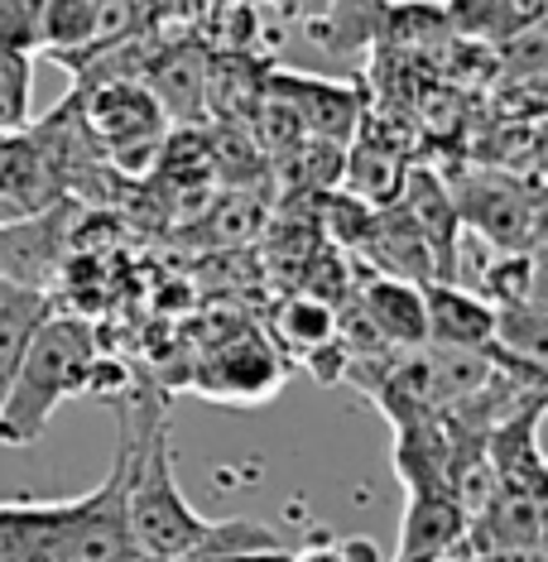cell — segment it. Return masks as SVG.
I'll return each instance as SVG.
<instances>
[{
  "label": "cell",
  "mask_w": 548,
  "mask_h": 562,
  "mask_svg": "<svg viewBox=\"0 0 548 562\" xmlns=\"http://www.w3.org/2000/svg\"><path fill=\"white\" fill-rule=\"evenodd\" d=\"M121 452H125V524L145 562H183L250 548H284L275 529L255 519H208L188 505L174 476L169 414L155 390H135L121 408Z\"/></svg>",
  "instance_id": "1"
},
{
  "label": "cell",
  "mask_w": 548,
  "mask_h": 562,
  "mask_svg": "<svg viewBox=\"0 0 548 562\" xmlns=\"http://www.w3.org/2000/svg\"><path fill=\"white\" fill-rule=\"evenodd\" d=\"M97 370V337L82 317L48 313L34 327L30 347L20 356V370L0 400V447H30L44 438L48 418L63 400L87 394V380Z\"/></svg>",
  "instance_id": "2"
},
{
  "label": "cell",
  "mask_w": 548,
  "mask_h": 562,
  "mask_svg": "<svg viewBox=\"0 0 548 562\" xmlns=\"http://www.w3.org/2000/svg\"><path fill=\"white\" fill-rule=\"evenodd\" d=\"M284 351L275 347V337L265 331H232V337L212 341L202 347L198 356V370H193V390L212 404H265L284 390Z\"/></svg>",
  "instance_id": "3"
},
{
  "label": "cell",
  "mask_w": 548,
  "mask_h": 562,
  "mask_svg": "<svg viewBox=\"0 0 548 562\" xmlns=\"http://www.w3.org/2000/svg\"><path fill=\"white\" fill-rule=\"evenodd\" d=\"M54 562H145L125 524V452L116 442V462L107 481L87 495H72L63 515Z\"/></svg>",
  "instance_id": "4"
},
{
  "label": "cell",
  "mask_w": 548,
  "mask_h": 562,
  "mask_svg": "<svg viewBox=\"0 0 548 562\" xmlns=\"http://www.w3.org/2000/svg\"><path fill=\"white\" fill-rule=\"evenodd\" d=\"M82 125L92 131L101 145L116 159L125 155H155L169 139V116L145 87V78H111L92 82V92L82 101Z\"/></svg>",
  "instance_id": "5"
},
{
  "label": "cell",
  "mask_w": 548,
  "mask_h": 562,
  "mask_svg": "<svg viewBox=\"0 0 548 562\" xmlns=\"http://www.w3.org/2000/svg\"><path fill=\"white\" fill-rule=\"evenodd\" d=\"M457 222L471 226L495 250H534L539 246V193L519 188L515 178L477 173L452 193Z\"/></svg>",
  "instance_id": "6"
},
{
  "label": "cell",
  "mask_w": 548,
  "mask_h": 562,
  "mask_svg": "<svg viewBox=\"0 0 548 562\" xmlns=\"http://www.w3.org/2000/svg\"><path fill=\"white\" fill-rule=\"evenodd\" d=\"M467 515L448 491H404V519H400V548L394 562H433V558H462Z\"/></svg>",
  "instance_id": "7"
},
{
  "label": "cell",
  "mask_w": 548,
  "mask_h": 562,
  "mask_svg": "<svg viewBox=\"0 0 548 562\" xmlns=\"http://www.w3.org/2000/svg\"><path fill=\"white\" fill-rule=\"evenodd\" d=\"M265 87L299 116L303 135L333 139L337 145V139H351L361 131V101H356V92H347V87L313 82V78H303V72H275V78H265Z\"/></svg>",
  "instance_id": "8"
},
{
  "label": "cell",
  "mask_w": 548,
  "mask_h": 562,
  "mask_svg": "<svg viewBox=\"0 0 548 562\" xmlns=\"http://www.w3.org/2000/svg\"><path fill=\"white\" fill-rule=\"evenodd\" d=\"M361 317H366V327L394 351H424L428 347L424 284H414V279L371 274L361 284Z\"/></svg>",
  "instance_id": "9"
},
{
  "label": "cell",
  "mask_w": 548,
  "mask_h": 562,
  "mask_svg": "<svg viewBox=\"0 0 548 562\" xmlns=\"http://www.w3.org/2000/svg\"><path fill=\"white\" fill-rule=\"evenodd\" d=\"M539 414H544V400L529 394V404L510 408V418H501V428L487 438V457H491V471H495V481H501V491L544 495L548 471H544V452H539Z\"/></svg>",
  "instance_id": "10"
},
{
  "label": "cell",
  "mask_w": 548,
  "mask_h": 562,
  "mask_svg": "<svg viewBox=\"0 0 548 562\" xmlns=\"http://www.w3.org/2000/svg\"><path fill=\"white\" fill-rule=\"evenodd\" d=\"M424 317L433 347L487 351L495 341V308L481 293L452 284V279H428L424 284Z\"/></svg>",
  "instance_id": "11"
},
{
  "label": "cell",
  "mask_w": 548,
  "mask_h": 562,
  "mask_svg": "<svg viewBox=\"0 0 548 562\" xmlns=\"http://www.w3.org/2000/svg\"><path fill=\"white\" fill-rule=\"evenodd\" d=\"M139 78L155 92L164 116L198 121L202 111H208V48H198V44L155 48Z\"/></svg>",
  "instance_id": "12"
},
{
  "label": "cell",
  "mask_w": 548,
  "mask_h": 562,
  "mask_svg": "<svg viewBox=\"0 0 548 562\" xmlns=\"http://www.w3.org/2000/svg\"><path fill=\"white\" fill-rule=\"evenodd\" d=\"M68 501L0 505V562H54Z\"/></svg>",
  "instance_id": "13"
},
{
  "label": "cell",
  "mask_w": 548,
  "mask_h": 562,
  "mask_svg": "<svg viewBox=\"0 0 548 562\" xmlns=\"http://www.w3.org/2000/svg\"><path fill=\"white\" fill-rule=\"evenodd\" d=\"M44 317H48V299L40 289L15 284V279L0 274V400H5L10 380L20 370V356Z\"/></svg>",
  "instance_id": "14"
},
{
  "label": "cell",
  "mask_w": 548,
  "mask_h": 562,
  "mask_svg": "<svg viewBox=\"0 0 548 562\" xmlns=\"http://www.w3.org/2000/svg\"><path fill=\"white\" fill-rule=\"evenodd\" d=\"M342 337V317L327 299H317V293H294L289 303H279L275 313V347L289 351V356H313L317 347H327V341Z\"/></svg>",
  "instance_id": "15"
},
{
  "label": "cell",
  "mask_w": 548,
  "mask_h": 562,
  "mask_svg": "<svg viewBox=\"0 0 548 562\" xmlns=\"http://www.w3.org/2000/svg\"><path fill=\"white\" fill-rule=\"evenodd\" d=\"M347 178H351V198L366 207H394L404 188V149L376 145V139H356V149L347 155Z\"/></svg>",
  "instance_id": "16"
},
{
  "label": "cell",
  "mask_w": 548,
  "mask_h": 562,
  "mask_svg": "<svg viewBox=\"0 0 548 562\" xmlns=\"http://www.w3.org/2000/svg\"><path fill=\"white\" fill-rule=\"evenodd\" d=\"M92 15H97V0H40L34 40H40L54 58L78 54V48L92 40Z\"/></svg>",
  "instance_id": "17"
},
{
  "label": "cell",
  "mask_w": 548,
  "mask_h": 562,
  "mask_svg": "<svg viewBox=\"0 0 548 562\" xmlns=\"http://www.w3.org/2000/svg\"><path fill=\"white\" fill-rule=\"evenodd\" d=\"M30 106H34L30 48H0V135L30 131Z\"/></svg>",
  "instance_id": "18"
},
{
  "label": "cell",
  "mask_w": 548,
  "mask_h": 562,
  "mask_svg": "<svg viewBox=\"0 0 548 562\" xmlns=\"http://www.w3.org/2000/svg\"><path fill=\"white\" fill-rule=\"evenodd\" d=\"M534 279H539V270H534V250H501V260L487 270V293H491V308H510V303H529L534 299Z\"/></svg>",
  "instance_id": "19"
},
{
  "label": "cell",
  "mask_w": 548,
  "mask_h": 562,
  "mask_svg": "<svg viewBox=\"0 0 548 562\" xmlns=\"http://www.w3.org/2000/svg\"><path fill=\"white\" fill-rule=\"evenodd\" d=\"M443 20L471 44H505V0H448Z\"/></svg>",
  "instance_id": "20"
},
{
  "label": "cell",
  "mask_w": 548,
  "mask_h": 562,
  "mask_svg": "<svg viewBox=\"0 0 548 562\" xmlns=\"http://www.w3.org/2000/svg\"><path fill=\"white\" fill-rule=\"evenodd\" d=\"M212 226H216V232H226L222 240H246L260 222H255V212H250V198H246V193H232V198L222 202V207H216Z\"/></svg>",
  "instance_id": "21"
},
{
  "label": "cell",
  "mask_w": 548,
  "mask_h": 562,
  "mask_svg": "<svg viewBox=\"0 0 548 562\" xmlns=\"http://www.w3.org/2000/svg\"><path fill=\"white\" fill-rule=\"evenodd\" d=\"M544 10H548V0H505V40H515V34H525V30H539Z\"/></svg>",
  "instance_id": "22"
},
{
  "label": "cell",
  "mask_w": 548,
  "mask_h": 562,
  "mask_svg": "<svg viewBox=\"0 0 548 562\" xmlns=\"http://www.w3.org/2000/svg\"><path fill=\"white\" fill-rule=\"evenodd\" d=\"M462 562H548V558L544 543H529V548H481V553H467Z\"/></svg>",
  "instance_id": "23"
},
{
  "label": "cell",
  "mask_w": 548,
  "mask_h": 562,
  "mask_svg": "<svg viewBox=\"0 0 548 562\" xmlns=\"http://www.w3.org/2000/svg\"><path fill=\"white\" fill-rule=\"evenodd\" d=\"M337 553L347 562H385V553L376 548V539H366V533H351V539H337Z\"/></svg>",
  "instance_id": "24"
},
{
  "label": "cell",
  "mask_w": 548,
  "mask_h": 562,
  "mask_svg": "<svg viewBox=\"0 0 548 562\" xmlns=\"http://www.w3.org/2000/svg\"><path fill=\"white\" fill-rule=\"evenodd\" d=\"M183 562H289V548H250V553H216V558H183Z\"/></svg>",
  "instance_id": "25"
},
{
  "label": "cell",
  "mask_w": 548,
  "mask_h": 562,
  "mask_svg": "<svg viewBox=\"0 0 548 562\" xmlns=\"http://www.w3.org/2000/svg\"><path fill=\"white\" fill-rule=\"evenodd\" d=\"M289 562H347V558L337 553V543H309L299 553H289Z\"/></svg>",
  "instance_id": "26"
},
{
  "label": "cell",
  "mask_w": 548,
  "mask_h": 562,
  "mask_svg": "<svg viewBox=\"0 0 548 562\" xmlns=\"http://www.w3.org/2000/svg\"><path fill=\"white\" fill-rule=\"evenodd\" d=\"M275 5H327V0H275Z\"/></svg>",
  "instance_id": "27"
},
{
  "label": "cell",
  "mask_w": 548,
  "mask_h": 562,
  "mask_svg": "<svg viewBox=\"0 0 548 562\" xmlns=\"http://www.w3.org/2000/svg\"><path fill=\"white\" fill-rule=\"evenodd\" d=\"M174 5H183V10H198V5H202V0H174Z\"/></svg>",
  "instance_id": "28"
},
{
  "label": "cell",
  "mask_w": 548,
  "mask_h": 562,
  "mask_svg": "<svg viewBox=\"0 0 548 562\" xmlns=\"http://www.w3.org/2000/svg\"><path fill=\"white\" fill-rule=\"evenodd\" d=\"M433 562H462V558H433Z\"/></svg>",
  "instance_id": "29"
}]
</instances>
